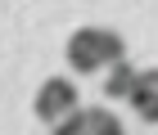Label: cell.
Segmentation results:
<instances>
[{
    "instance_id": "5b68a950",
    "label": "cell",
    "mask_w": 158,
    "mask_h": 135,
    "mask_svg": "<svg viewBox=\"0 0 158 135\" xmlns=\"http://www.w3.org/2000/svg\"><path fill=\"white\" fill-rule=\"evenodd\" d=\"M135 63H127V59H118V63H109V77H104V95L109 99H127V90H131V81H135Z\"/></svg>"
},
{
    "instance_id": "277c9868",
    "label": "cell",
    "mask_w": 158,
    "mask_h": 135,
    "mask_svg": "<svg viewBox=\"0 0 158 135\" xmlns=\"http://www.w3.org/2000/svg\"><path fill=\"white\" fill-rule=\"evenodd\" d=\"M127 104H131L145 122H158V72L154 68H140L131 81V90H127Z\"/></svg>"
},
{
    "instance_id": "7a4b0ae2",
    "label": "cell",
    "mask_w": 158,
    "mask_h": 135,
    "mask_svg": "<svg viewBox=\"0 0 158 135\" xmlns=\"http://www.w3.org/2000/svg\"><path fill=\"white\" fill-rule=\"evenodd\" d=\"M73 108H81V95H77V86L68 81V77H50L45 86L36 90V99H32V113H36L45 126L63 122Z\"/></svg>"
},
{
    "instance_id": "6da1fadb",
    "label": "cell",
    "mask_w": 158,
    "mask_h": 135,
    "mask_svg": "<svg viewBox=\"0 0 158 135\" xmlns=\"http://www.w3.org/2000/svg\"><path fill=\"white\" fill-rule=\"evenodd\" d=\"M118 59H127V45L113 27H77L68 36V68L73 72H104Z\"/></svg>"
},
{
    "instance_id": "3957f363",
    "label": "cell",
    "mask_w": 158,
    "mask_h": 135,
    "mask_svg": "<svg viewBox=\"0 0 158 135\" xmlns=\"http://www.w3.org/2000/svg\"><path fill=\"white\" fill-rule=\"evenodd\" d=\"M50 135H127L109 108H73L63 122L50 126Z\"/></svg>"
}]
</instances>
